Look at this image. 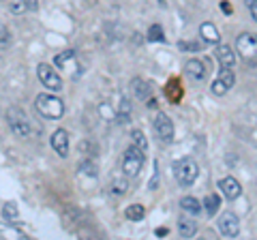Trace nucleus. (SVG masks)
Instances as JSON below:
<instances>
[{"label":"nucleus","mask_w":257,"mask_h":240,"mask_svg":"<svg viewBox=\"0 0 257 240\" xmlns=\"http://www.w3.org/2000/svg\"><path fill=\"white\" fill-rule=\"evenodd\" d=\"M199 35H202V39L206 43H219L221 41L219 30H216V26L210 24V22H204L202 26H199Z\"/></svg>","instance_id":"nucleus-14"},{"label":"nucleus","mask_w":257,"mask_h":240,"mask_svg":"<svg viewBox=\"0 0 257 240\" xmlns=\"http://www.w3.org/2000/svg\"><path fill=\"white\" fill-rule=\"evenodd\" d=\"M128 116H131V101H128V99H120V105H118V114H116L118 123H120V125H124L126 120H128Z\"/></svg>","instance_id":"nucleus-20"},{"label":"nucleus","mask_w":257,"mask_h":240,"mask_svg":"<svg viewBox=\"0 0 257 240\" xmlns=\"http://www.w3.org/2000/svg\"><path fill=\"white\" fill-rule=\"evenodd\" d=\"M178 47L182 52H199L202 50V45L195 43V41H178Z\"/></svg>","instance_id":"nucleus-29"},{"label":"nucleus","mask_w":257,"mask_h":240,"mask_svg":"<svg viewBox=\"0 0 257 240\" xmlns=\"http://www.w3.org/2000/svg\"><path fill=\"white\" fill-rule=\"evenodd\" d=\"M204 206H206V212L210 214V217H214V212L219 210V206H221V197L216 195V193H210V195L204 199Z\"/></svg>","instance_id":"nucleus-23"},{"label":"nucleus","mask_w":257,"mask_h":240,"mask_svg":"<svg viewBox=\"0 0 257 240\" xmlns=\"http://www.w3.org/2000/svg\"><path fill=\"white\" fill-rule=\"evenodd\" d=\"M37 75H39L41 84L47 88V90L56 92V90H60V88H62V79H60V75L56 73V69H54V67L45 65V62H41V65L37 67Z\"/></svg>","instance_id":"nucleus-7"},{"label":"nucleus","mask_w":257,"mask_h":240,"mask_svg":"<svg viewBox=\"0 0 257 240\" xmlns=\"http://www.w3.org/2000/svg\"><path fill=\"white\" fill-rule=\"evenodd\" d=\"M35 107L47 120H60L64 114V103L56 94H39L35 101Z\"/></svg>","instance_id":"nucleus-1"},{"label":"nucleus","mask_w":257,"mask_h":240,"mask_svg":"<svg viewBox=\"0 0 257 240\" xmlns=\"http://www.w3.org/2000/svg\"><path fill=\"white\" fill-rule=\"evenodd\" d=\"M26 7H28V11H37L39 9V0H26Z\"/></svg>","instance_id":"nucleus-34"},{"label":"nucleus","mask_w":257,"mask_h":240,"mask_svg":"<svg viewBox=\"0 0 257 240\" xmlns=\"http://www.w3.org/2000/svg\"><path fill=\"white\" fill-rule=\"evenodd\" d=\"M111 191H114V193H124V191H126V182L124 180H114V182H111Z\"/></svg>","instance_id":"nucleus-30"},{"label":"nucleus","mask_w":257,"mask_h":240,"mask_svg":"<svg viewBox=\"0 0 257 240\" xmlns=\"http://www.w3.org/2000/svg\"><path fill=\"white\" fill-rule=\"evenodd\" d=\"M180 208L184 212H189V214H199V212H202V202H199L197 197L187 195V197L180 199Z\"/></svg>","instance_id":"nucleus-17"},{"label":"nucleus","mask_w":257,"mask_h":240,"mask_svg":"<svg viewBox=\"0 0 257 240\" xmlns=\"http://www.w3.org/2000/svg\"><path fill=\"white\" fill-rule=\"evenodd\" d=\"M126 219L128 221H142L144 219V214H146V210H144V206L142 204H131L126 208Z\"/></svg>","instance_id":"nucleus-22"},{"label":"nucleus","mask_w":257,"mask_h":240,"mask_svg":"<svg viewBox=\"0 0 257 240\" xmlns=\"http://www.w3.org/2000/svg\"><path fill=\"white\" fill-rule=\"evenodd\" d=\"M197 174H199V167L193 159H182V161L174 165V176L180 187H191L197 180Z\"/></svg>","instance_id":"nucleus-3"},{"label":"nucleus","mask_w":257,"mask_h":240,"mask_svg":"<svg viewBox=\"0 0 257 240\" xmlns=\"http://www.w3.org/2000/svg\"><path fill=\"white\" fill-rule=\"evenodd\" d=\"M52 148L60 157H67L69 155V133L64 131V129L54 131V135H52Z\"/></svg>","instance_id":"nucleus-11"},{"label":"nucleus","mask_w":257,"mask_h":240,"mask_svg":"<svg viewBox=\"0 0 257 240\" xmlns=\"http://www.w3.org/2000/svg\"><path fill=\"white\" fill-rule=\"evenodd\" d=\"M165 97H167V101L170 103H180V99H182V86H180V82L178 79H170V84L165 86Z\"/></svg>","instance_id":"nucleus-15"},{"label":"nucleus","mask_w":257,"mask_h":240,"mask_svg":"<svg viewBox=\"0 0 257 240\" xmlns=\"http://www.w3.org/2000/svg\"><path fill=\"white\" fill-rule=\"evenodd\" d=\"M131 86H133V92H135V97H138V99H142V101H148L150 99V86L144 82V79L135 77Z\"/></svg>","instance_id":"nucleus-18"},{"label":"nucleus","mask_w":257,"mask_h":240,"mask_svg":"<svg viewBox=\"0 0 257 240\" xmlns=\"http://www.w3.org/2000/svg\"><path fill=\"white\" fill-rule=\"evenodd\" d=\"M155 234H157V236H167V227H157Z\"/></svg>","instance_id":"nucleus-36"},{"label":"nucleus","mask_w":257,"mask_h":240,"mask_svg":"<svg viewBox=\"0 0 257 240\" xmlns=\"http://www.w3.org/2000/svg\"><path fill=\"white\" fill-rule=\"evenodd\" d=\"M219 189H221V193L227 197V199H236L240 193H242V187H240V182L234 178V176H227V178H223L219 182Z\"/></svg>","instance_id":"nucleus-10"},{"label":"nucleus","mask_w":257,"mask_h":240,"mask_svg":"<svg viewBox=\"0 0 257 240\" xmlns=\"http://www.w3.org/2000/svg\"><path fill=\"white\" fill-rule=\"evenodd\" d=\"M236 84V75H234V69H229V67H221L219 71V75H216L214 79V84L210 86V90L214 97H223V94H227L231 88H234Z\"/></svg>","instance_id":"nucleus-5"},{"label":"nucleus","mask_w":257,"mask_h":240,"mask_svg":"<svg viewBox=\"0 0 257 240\" xmlns=\"http://www.w3.org/2000/svg\"><path fill=\"white\" fill-rule=\"evenodd\" d=\"M184 73H187L191 79L199 82V79H204V77H206V65H204L202 60L193 58V60H189L187 65H184Z\"/></svg>","instance_id":"nucleus-13"},{"label":"nucleus","mask_w":257,"mask_h":240,"mask_svg":"<svg viewBox=\"0 0 257 240\" xmlns=\"http://www.w3.org/2000/svg\"><path fill=\"white\" fill-rule=\"evenodd\" d=\"M82 153H86V155H90L92 153V146H90V142H79V146H77Z\"/></svg>","instance_id":"nucleus-32"},{"label":"nucleus","mask_w":257,"mask_h":240,"mask_svg":"<svg viewBox=\"0 0 257 240\" xmlns=\"http://www.w3.org/2000/svg\"><path fill=\"white\" fill-rule=\"evenodd\" d=\"M71 58H75V50H64L62 54L56 56L54 62H56V65H58V67H64V65H67V62H69Z\"/></svg>","instance_id":"nucleus-27"},{"label":"nucleus","mask_w":257,"mask_h":240,"mask_svg":"<svg viewBox=\"0 0 257 240\" xmlns=\"http://www.w3.org/2000/svg\"><path fill=\"white\" fill-rule=\"evenodd\" d=\"M219 229L225 238H236L240 234V223L234 212H223L219 217Z\"/></svg>","instance_id":"nucleus-8"},{"label":"nucleus","mask_w":257,"mask_h":240,"mask_svg":"<svg viewBox=\"0 0 257 240\" xmlns=\"http://www.w3.org/2000/svg\"><path fill=\"white\" fill-rule=\"evenodd\" d=\"M155 131H157V135L163 142H172L174 140V123H172V118L165 116L163 111L157 114V118H155Z\"/></svg>","instance_id":"nucleus-9"},{"label":"nucleus","mask_w":257,"mask_h":240,"mask_svg":"<svg viewBox=\"0 0 257 240\" xmlns=\"http://www.w3.org/2000/svg\"><path fill=\"white\" fill-rule=\"evenodd\" d=\"M178 231H180L182 238H193L197 234V223L193 219H189V217H182L178 221Z\"/></svg>","instance_id":"nucleus-16"},{"label":"nucleus","mask_w":257,"mask_h":240,"mask_svg":"<svg viewBox=\"0 0 257 240\" xmlns=\"http://www.w3.org/2000/svg\"><path fill=\"white\" fill-rule=\"evenodd\" d=\"M9 11H11L13 15H22V13H26V11H28L26 0H9Z\"/></svg>","instance_id":"nucleus-26"},{"label":"nucleus","mask_w":257,"mask_h":240,"mask_svg":"<svg viewBox=\"0 0 257 240\" xmlns=\"http://www.w3.org/2000/svg\"><path fill=\"white\" fill-rule=\"evenodd\" d=\"M7 123H9V129L18 135V138H26V135H30L28 116L24 114L20 107H9L7 109Z\"/></svg>","instance_id":"nucleus-4"},{"label":"nucleus","mask_w":257,"mask_h":240,"mask_svg":"<svg viewBox=\"0 0 257 240\" xmlns=\"http://www.w3.org/2000/svg\"><path fill=\"white\" fill-rule=\"evenodd\" d=\"M216 60L221 62V67H234L236 65V52L231 50V45H225L221 43L219 47H216Z\"/></svg>","instance_id":"nucleus-12"},{"label":"nucleus","mask_w":257,"mask_h":240,"mask_svg":"<svg viewBox=\"0 0 257 240\" xmlns=\"http://www.w3.org/2000/svg\"><path fill=\"white\" fill-rule=\"evenodd\" d=\"M236 52L244 60V65L255 67L257 65V35L242 33L236 39Z\"/></svg>","instance_id":"nucleus-2"},{"label":"nucleus","mask_w":257,"mask_h":240,"mask_svg":"<svg viewBox=\"0 0 257 240\" xmlns=\"http://www.w3.org/2000/svg\"><path fill=\"white\" fill-rule=\"evenodd\" d=\"M79 172L86 176H96V163H92L90 159H84V161L79 163Z\"/></svg>","instance_id":"nucleus-28"},{"label":"nucleus","mask_w":257,"mask_h":240,"mask_svg":"<svg viewBox=\"0 0 257 240\" xmlns=\"http://www.w3.org/2000/svg\"><path fill=\"white\" fill-rule=\"evenodd\" d=\"M221 9H223V13L229 15V13H231V5H229V3H221Z\"/></svg>","instance_id":"nucleus-35"},{"label":"nucleus","mask_w":257,"mask_h":240,"mask_svg":"<svg viewBox=\"0 0 257 240\" xmlns=\"http://www.w3.org/2000/svg\"><path fill=\"white\" fill-rule=\"evenodd\" d=\"M146 39L148 41H165V35H163V28L159 24H152L150 30L146 33Z\"/></svg>","instance_id":"nucleus-24"},{"label":"nucleus","mask_w":257,"mask_h":240,"mask_svg":"<svg viewBox=\"0 0 257 240\" xmlns=\"http://www.w3.org/2000/svg\"><path fill=\"white\" fill-rule=\"evenodd\" d=\"M142 167H144V153L140 148H135L131 146L124 153V159H122V170L124 174L128 176V178H135L140 172H142Z\"/></svg>","instance_id":"nucleus-6"},{"label":"nucleus","mask_w":257,"mask_h":240,"mask_svg":"<svg viewBox=\"0 0 257 240\" xmlns=\"http://www.w3.org/2000/svg\"><path fill=\"white\" fill-rule=\"evenodd\" d=\"M18 206H15L13 202H9V204H5L3 206V217H5V221H9V223H13L15 219H18Z\"/></svg>","instance_id":"nucleus-25"},{"label":"nucleus","mask_w":257,"mask_h":240,"mask_svg":"<svg viewBox=\"0 0 257 240\" xmlns=\"http://www.w3.org/2000/svg\"><path fill=\"white\" fill-rule=\"evenodd\" d=\"M0 238H24V231L9 225V221H0Z\"/></svg>","instance_id":"nucleus-19"},{"label":"nucleus","mask_w":257,"mask_h":240,"mask_svg":"<svg viewBox=\"0 0 257 240\" xmlns=\"http://www.w3.org/2000/svg\"><path fill=\"white\" fill-rule=\"evenodd\" d=\"M248 9H251V15H253V20L257 22V0H251V3H248Z\"/></svg>","instance_id":"nucleus-33"},{"label":"nucleus","mask_w":257,"mask_h":240,"mask_svg":"<svg viewBox=\"0 0 257 240\" xmlns=\"http://www.w3.org/2000/svg\"><path fill=\"white\" fill-rule=\"evenodd\" d=\"M131 140H133V146L140 148L142 153H146V150H148V140H146V135H144L140 129H133L131 131Z\"/></svg>","instance_id":"nucleus-21"},{"label":"nucleus","mask_w":257,"mask_h":240,"mask_svg":"<svg viewBox=\"0 0 257 240\" xmlns=\"http://www.w3.org/2000/svg\"><path fill=\"white\" fill-rule=\"evenodd\" d=\"M11 41V37H9V30H7L3 24H0V45H7Z\"/></svg>","instance_id":"nucleus-31"}]
</instances>
